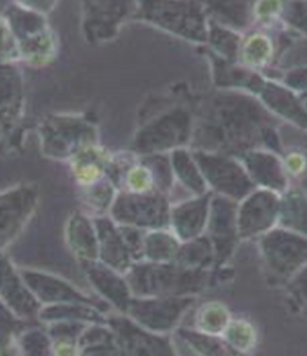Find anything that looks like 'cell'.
Here are the masks:
<instances>
[{
    "instance_id": "1",
    "label": "cell",
    "mask_w": 307,
    "mask_h": 356,
    "mask_svg": "<svg viewBox=\"0 0 307 356\" xmlns=\"http://www.w3.org/2000/svg\"><path fill=\"white\" fill-rule=\"evenodd\" d=\"M276 120L253 95L217 89L197 106L189 148L240 158L250 149L263 148Z\"/></svg>"
},
{
    "instance_id": "2",
    "label": "cell",
    "mask_w": 307,
    "mask_h": 356,
    "mask_svg": "<svg viewBox=\"0 0 307 356\" xmlns=\"http://www.w3.org/2000/svg\"><path fill=\"white\" fill-rule=\"evenodd\" d=\"M134 298H197L212 282V271L173 263L136 261L127 271Z\"/></svg>"
},
{
    "instance_id": "3",
    "label": "cell",
    "mask_w": 307,
    "mask_h": 356,
    "mask_svg": "<svg viewBox=\"0 0 307 356\" xmlns=\"http://www.w3.org/2000/svg\"><path fill=\"white\" fill-rule=\"evenodd\" d=\"M135 20L205 47L209 17L203 0H136Z\"/></svg>"
},
{
    "instance_id": "4",
    "label": "cell",
    "mask_w": 307,
    "mask_h": 356,
    "mask_svg": "<svg viewBox=\"0 0 307 356\" xmlns=\"http://www.w3.org/2000/svg\"><path fill=\"white\" fill-rule=\"evenodd\" d=\"M192 131L194 112L186 106H173L141 123L130 141L128 152L135 156H148L189 148Z\"/></svg>"
},
{
    "instance_id": "5",
    "label": "cell",
    "mask_w": 307,
    "mask_h": 356,
    "mask_svg": "<svg viewBox=\"0 0 307 356\" xmlns=\"http://www.w3.org/2000/svg\"><path fill=\"white\" fill-rule=\"evenodd\" d=\"M38 136L41 153L58 161H70L81 149L100 143L97 127L81 115H48Z\"/></svg>"
},
{
    "instance_id": "6",
    "label": "cell",
    "mask_w": 307,
    "mask_h": 356,
    "mask_svg": "<svg viewBox=\"0 0 307 356\" xmlns=\"http://www.w3.org/2000/svg\"><path fill=\"white\" fill-rule=\"evenodd\" d=\"M256 241L265 271L276 284L286 286L307 266V238L290 228L278 225Z\"/></svg>"
},
{
    "instance_id": "7",
    "label": "cell",
    "mask_w": 307,
    "mask_h": 356,
    "mask_svg": "<svg viewBox=\"0 0 307 356\" xmlns=\"http://www.w3.org/2000/svg\"><path fill=\"white\" fill-rule=\"evenodd\" d=\"M171 200L168 194L151 191L145 194L118 191L109 216L118 225L135 227L141 230H159L169 228Z\"/></svg>"
},
{
    "instance_id": "8",
    "label": "cell",
    "mask_w": 307,
    "mask_h": 356,
    "mask_svg": "<svg viewBox=\"0 0 307 356\" xmlns=\"http://www.w3.org/2000/svg\"><path fill=\"white\" fill-rule=\"evenodd\" d=\"M81 31L89 44L116 40L127 22L135 20L136 0H79Z\"/></svg>"
},
{
    "instance_id": "9",
    "label": "cell",
    "mask_w": 307,
    "mask_h": 356,
    "mask_svg": "<svg viewBox=\"0 0 307 356\" xmlns=\"http://www.w3.org/2000/svg\"><path fill=\"white\" fill-rule=\"evenodd\" d=\"M192 153L212 194L240 202L256 189L244 163L237 156L199 149H192Z\"/></svg>"
},
{
    "instance_id": "10",
    "label": "cell",
    "mask_w": 307,
    "mask_h": 356,
    "mask_svg": "<svg viewBox=\"0 0 307 356\" xmlns=\"http://www.w3.org/2000/svg\"><path fill=\"white\" fill-rule=\"evenodd\" d=\"M194 304L196 298H134L125 316L146 330L169 335Z\"/></svg>"
},
{
    "instance_id": "11",
    "label": "cell",
    "mask_w": 307,
    "mask_h": 356,
    "mask_svg": "<svg viewBox=\"0 0 307 356\" xmlns=\"http://www.w3.org/2000/svg\"><path fill=\"white\" fill-rule=\"evenodd\" d=\"M281 216V194L268 189H258L238 202L237 225L238 235L244 240H258L279 225Z\"/></svg>"
},
{
    "instance_id": "12",
    "label": "cell",
    "mask_w": 307,
    "mask_h": 356,
    "mask_svg": "<svg viewBox=\"0 0 307 356\" xmlns=\"http://www.w3.org/2000/svg\"><path fill=\"white\" fill-rule=\"evenodd\" d=\"M40 202L35 184H20L0 193V251H3L33 217Z\"/></svg>"
},
{
    "instance_id": "13",
    "label": "cell",
    "mask_w": 307,
    "mask_h": 356,
    "mask_svg": "<svg viewBox=\"0 0 307 356\" xmlns=\"http://www.w3.org/2000/svg\"><path fill=\"white\" fill-rule=\"evenodd\" d=\"M107 323L116 332L120 356H180L171 337L146 330L123 314L107 316Z\"/></svg>"
},
{
    "instance_id": "14",
    "label": "cell",
    "mask_w": 307,
    "mask_h": 356,
    "mask_svg": "<svg viewBox=\"0 0 307 356\" xmlns=\"http://www.w3.org/2000/svg\"><path fill=\"white\" fill-rule=\"evenodd\" d=\"M237 211L238 202H235V200L222 197V195H212L205 235L209 236V240L214 245V269L228 266V261L233 258L242 241L240 235H238Z\"/></svg>"
},
{
    "instance_id": "15",
    "label": "cell",
    "mask_w": 307,
    "mask_h": 356,
    "mask_svg": "<svg viewBox=\"0 0 307 356\" xmlns=\"http://www.w3.org/2000/svg\"><path fill=\"white\" fill-rule=\"evenodd\" d=\"M0 300L26 322L38 321L43 307L26 286L20 268L12 263L6 251H0Z\"/></svg>"
},
{
    "instance_id": "16",
    "label": "cell",
    "mask_w": 307,
    "mask_h": 356,
    "mask_svg": "<svg viewBox=\"0 0 307 356\" xmlns=\"http://www.w3.org/2000/svg\"><path fill=\"white\" fill-rule=\"evenodd\" d=\"M22 276L33 292V296L38 299L41 305H53V304H66V302H86L100 307L104 302H99L93 296L86 294L79 287H76L71 282H68L63 277L54 276L52 273L38 271V269L20 268ZM102 309V307H100ZM104 310V309H102Z\"/></svg>"
},
{
    "instance_id": "17",
    "label": "cell",
    "mask_w": 307,
    "mask_h": 356,
    "mask_svg": "<svg viewBox=\"0 0 307 356\" xmlns=\"http://www.w3.org/2000/svg\"><path fill=\"white\" fill-rule=\"evenodd\" d=\"M84 275L87 276V281L99 299L116 310L117 314H123L125 316L128 305H130L134 294H132L130 286L125 275L116 271V269L105 266L104 263L97 261H87L81 263Z\"/></svg>"
},
{
    "instance_id": "18",
    "label": "cell",
    "mask_w": 307,
    "mask_h": 356,
    "mask_svg": "<svg viewBox=\"0 0 307 356\" xmlns=\"http://www.w3.org/2000/svg\"><path fill=\"white\" fill-rule=\"evenodd\" d=\"M238 159L244 163L250 179L258 189L284 194L291 187V177L284 170L281 154L265 148H255L244 153Z\"/></svg>"
},
{
    "instance_id": "19",
    "label": "cell",
    "mask_w": 307,
    "mask_h": 356,
    "mask_svg": "<svg viewBox=\"0 0 307 356\" xmlns=\"http://www.w3.org/2000/svg\"><path fill=\"white\" fill-rule=\"evenodd\" d=\"M212 195V193L191 195L189 199L171 205L169 230L181 241H189L205 235Z\"/></svg>"
},
{
    "instance_id": "20",
    "label": "cell",
    "mask_w": 307,
    "mask_h": 356,
    "mask_svg": "<svg viewBox=\"0 0 307 356\" xmlns=\"http://www.w3.org/2000/svg\"><path fill=\"white\" fill-rule=\"evenodd\" d=\"M94 222L99 238V261L122 275H127L128 269L134 266L135 259L118 223L113 222L111 216L95 217Z\"/></svg>"
},
{
    "instance_id": "21",
    "label": "cell",
    "mask_w": 307,
    "mask_h": 356,
    "mask_svg": "<svg viewBox=\"0 0 307 356\" xmlns=\"http://www.w3.org/2000/svg\"><path fill=\"white\" fill-rule=\"evenodd\" d=\"M64 238L79 263L99 259V238L94 217L87 216L86 212L71 213L64 227Z\"/></svg>"
},
{
    "instance_id": "22",
    "label": "cell",
    "mask_w": 307,
    "mask_h": 356,
    "mask_svg": "<svg viewBox=\"0 0 307 356\" xmlns=\"http://www.w3.org/2000/svg\"><path fill=\"white\" fill-rule=\"evenodd\" d=\"M111 159L112 153L107 152L100 143L81 149L70 159L71 172L76 184L79 187H87L105 179Z\"/></svg>"
},
{
    "instance_id": "23",
    "label": "cell",
    "mask_w": 307,
    "mask_h": 356,
    "mask_svg": "<svg viewBox=\"0 0 307 356\" xmlns=\"http://www.w3.org/2000/svg\"><path fill=\"white\" fill-rule=\"evenodd\" d=\"M255 2L256 0H203L210 20L244 35L253 26Z\"/></svg>"
},
{
    "instance_id": "24",
    "label": "cell",
    "mask_w": 307,
    "mask_h": 356,
    "mask_svg": "<svg viewBox=\"0 0 307 356\" xmlns=\"http://www.w3.org/2000/svg\"><path fill=\"white\" fill-rule=\"evenodd\" d=\"M38 321L45 325L53 322H82V323H105L107 314L97 305L86 302H66L43 305L38 314Z\"/></svg>"
},
{
    "instance_id": "25",
    "label": "cell",
    "mask_w": 307,
    "mask_h": 356,
    "mask_svg": "<svg viewBox=\"0 0 307 356\" xmlns=\"http://www.w3.org/2000/svg\"><path fill=\"white\" fill-rule=\"evenodd\" d=\"M274 56H276V47L271 36L263 30H253L244 35L237 63L250 70L263 71L271 65Z\"/></svg>"
},
{
    "instance_id": "26",
    "label": "cell",
    "mask_w": 307,
    "mask_h": 356,
    "mask_svg": "<svg viewBox=\"0 0 307 356\" xmlns=\"http://www.w3.org/2000/svg\"><path fill=\"white\" fill-rule=\"evenodd\" d=\"M176 337L197 356H246L237 351L223 335H212L196 330L194 327L180 325Z\"/></svg>"
},
{
    "instance_id": "27",
    "label": "cell",
    "mask_w": 307,
    "mask_h": 356,
    "mask_svg": "<svg viewBox=\"0 0 307 356\" xmlns=\"http://www.w3.org/2000/svg\"><path fill=\"white\" fill-rule=\"evenodd\" d=\"M169 158H171L176 184H180L191 195H203L210 193L191 148L174 149V152L169 153Z\"/></svg>"
},
{
    "instance_id": "28",
    "label": "cell",
    "mask_w": 307,
    "mask_h": 356,
    "mask_svg": "<svg viewBox=\"0 0 307 356\" xmlns=\"http://www.w3.org/2000/svg\"><path fill=\"white\" fill-rule=\"evenodd\" d=\"M79 356H120L116 332L105 323H89L77 340Z\"/></svg>"
},
{
    "instance_id": "29",
    "label": "cell",
    "mask_w": 307,
    "mask_h": 356,
    "mask_svg": "<svg viewBox=\"0 0 307 356\" xmlns=\"http://www.w3.org/2000/svg\"><path fill=\"white\" fill-rule=\"evenodd\" d=\"M24 100V81L15 65H0V122L17 118Z\"/></svg>"
},
{
    "instance_id": "30",
    "label": "cell",
    "mask_w": 307,
    "mask_h": 356,
    "mask_svg": "<svg viewBox=\"0 0 307 356\" xmlns=\"http://www.w3.org/2000/svg\"><path fill=\"white\" fill-rule=\"evenodd\" d=\"M181 240L169 228L150 230L145 235L143 259L151 263H173L180 253Z\"/></svg>"
},
{
    "instance_id": "31",
    "label": "cell",
    "mask_w": 307,
    "mask_h": 356,
    "mask_svg": "<svg viewBox=\"0 0 307 356\" xmlns=\"http://www.w3.org/2000/svg\"><path fill=\"white\" fill-rule=\"evenodd\" d=\"M279 227L290 228L307 238V194L304 191L290 187L281 194Z\"/></svg>"
},
{
    "instance_id": "32",
    "label": "cell",
    "mask_w": 307,
    "mask_h": 356,
    "mask_svg": "<svg viewBox=\"0 0 307 356\" xmlns=\"http://www.w3.org/2000/svg\"><path fill=\"white\" fill-rule=\"evenodd\" d=\"M242 40H244V33L240 31L228 29L226 25L217 24V22L210 20L207 26V43L205 48L219 58L226 59V61L237 63L238 53H240Z\"/></svg>"
},
{
    "instance_id": "33",
    "label": "cell",
    "mask_w": 307,
    "mask_h": 356,
    "mask_svg": "<svg viewBox=\"0 0 307 356\" xmlns=\"http://www.w3.org/2000/svg\"><path fill=\"white\" fill-rule=\"evenodd\" d=\"M176 263L191 269L212 271L215 266V251L207 235L197 236L194 240L181 241Z\"/></svg>"
},
{
    "instance_id": "34",
    "label": "cell",
    "mask_w": 307,
    "mask_h": 356,
    "mask_svg": "<svg viewBox=\"0 0 307 356\" xmlns=\"http://www.w3.org/2000/svg\"><path fill=\"white\" fill-rule=\"evenodd\" d=\"M82 202H84L86 213L90 217H102L111 213V209L116 200L118 189L113 182L105 177V179L95 182L93 186L81 187Z\"/></svg>"
},
{
    "instance_id": "35",
    "label": "cell",
    "mask_w": 307,
    "mask_h": 356,
    "mask_svg": "<svg viewBox=\"0 0 307 356\" xmlns=\"http://www.w3.org/2000/svg\"><path fill=\"white\" fill-rule=\"evenodd\" d=\"M232 318L230 309L226 304L219 302V300H210V302H205L197 307L194 314V325L192 327L204 333L223 335Z\"/></svg>"
},
{
    "instance_id": "36",
    "label": "cell",
    "mask_w": 307,
    "mask_h": 356,
    "mask_svg": "<svg viewBox=\"0 0 307 356\" xmlns=\"http://www.w3.org/2000/svg\"><path fill=\"white\" fill-rule=\"evenodd\" d=\"M25 325L26 321L0 300V356H20L18 337L26 328Z\"/></svg>"
},
{
    "instance_id": "37",
    "label": "cell",
    "mask_w": 307,
    "mask_h": 356,
    "mask_svg": "<svg viewBox=\"0 0 307 356\" xmlns=\"http://www.w3.org/2000/svg\"><path fill=\"white\" fill-rule=\"evenodd\" d=\"M223 339L237 351L250 356L258 345V330L246 318H232L227 330L223 332Z\"/></svg>"
},
{
    "instance_id": "38",
    "label": "cell",
    "mask_w": 307,
    "mask_h": 356,
    "mask_svg": "<svg viewBox=\"0 0 307 356\" xmlns=\"http://www.w3.org/2000/svg\"><path fill=\"white\" fill-rule=\"evenodd\" d=\"M20 356H54V343L47 327L25 328L18 337Z\"/></svg>"
},
{
    "instance_id": "39",
    "label": "cell",
    "mask_w": 307,
    "mask_h": 356,
    "mask_svg": "<svg viewBox=\"0 0 307 356\" xmlns=\"http://www.w3.org/2000/svg\"><path fill=\"white\" fill-rule=\"evenodd\" d=\"M139 158L146 164V166H148L151 175H153L155 187H157L158 193L169 195V193L173 191V187L176 186L169 153L148 154V156H139Z\"/></svg>"
},
{
    "instance_id": "40",
    "label": "cell",
    "mask_w": 307,
    "mask_h": 356,
    "mask_svg": "<svg viewBox=\"0 0 307 356\" xmlns=\"http://www.w3.org/2000/svg\"><path fill=\"white\" fill-rule=\"evenodd\" d=\"M118 191H127V193L135 194H145L151 193V191H157L153 175H151L148 166L139 156L128 166V170L122 177L120 189Z\"/></svg>"
},
{
    "instance_id": "41",
    "label": "cell",
    "mask_w": 307,
    "mask_h": 356,
    "mask_svg": "<svg viewBox=\"0 0 307 356\" xmlns=\"http://www.w3.org/2000/svg\"><path fill=\"white\" fill-rule=\"evenodd\" d=\"M283 25L307 38V0H283Z\"/></svg>"
},
{
    "instance_id": "42",
    "label": "cell",
    "mask_w": 307,
    "mask_h": 356,
    "mask_svg": "<svg viewBox=\"0 0 307 356\" xmlns=\"http://www.w3.org/2000/svg\"><path fill=\"white\" fill-rule=\"evenodd\" d=\"M22 61L20 47L7 18L0 15V65H17Z\"/></svg>"
},
{
    "instance_id": "43",
    "label": "cell",
    "mask_w": 307,
    "mask_h": 356,
    "mask_svg": "<svg viewBox=\"0 0 307 356\" xmlns=\"http://www.w3.org/2000/svg\"><path fill=\"white\" fill-rule=\"evenodd\" d=\"M283 12V0H256L253 7V25H260L263 29L279 22Z\"/></svg>"
},
{
    "instance_id": "44",
    "label": "cell",
    "mask_w": 307,
    "mask_h": 356,
    "mask_svg": "<svg viewBox=\"0 0 307 356\" xmlns=\"http://www.w3.org/2000/svg\"><path fill=\"white\" fill-rule=\"evenodd\" d=\"M87 325H89V323L64 321V322L48 323V325L45 327H47V330L53 341H70V343H77L81 333L84 332V328Z\"/></svg>"
},
{
    "instance_id": "45",
    "label": "cell",
    "mask_w": 307,
    "mask_h": 356,
    "mask_svg": "<svg viewBox=\"0 0 307 356\" xmlns=\"http://www.w3.org/2000/svg\"><path fill=\"white\" fill-rule=\"evenodd\" d=\"M279 81L286 88L294 90L302 100H307V66H297L284 71Z\"/></svg>"
},
{
    "instance_id": "46",
    "label": "cell",
    "mask_w": 307,
    "mask_h": 356,
    "mask_svg": "<svg viewBox=\"0 0 307 356\" xmlns=\"http://www.w3.org/2000/svg\"><path fill=\"white\" fill-rule=\"evenodd\" d=\"M284 170L291 179H299L307 175V154L301 149H292V152L283 153Z\"/></svg>"
},
{
    "instance_id": "47",
    "label": "cell",
    "mask_w": 307,
    "mask_h": 356,
    "mask_svg": "<svg viewBox=\"0 0 307 356\" xmlns=\"http://www.w3.org/2000/svg\"><path fill=\"white\" fill-rule=\"evenodd\" d=\"M118 227H120L123 238H125L128 248L132 251V257H134L135 263L141 261V259H143V246H145L146 232L135 227H125V225H118Z\"/></svg>"
},
{
    "instance_id": "48",
    "label": "cell",
    "mask_w": 307,
    "mask_h": 356,
    "mask_svg": "<svg viewBox=\"0 0 307 356\" xmlns=\"http://www.w3.org/2000/svg\"><path fill=\"white\" fill-rule=\"evenodd\" d=\"M294 302L307 314V266L286 284Z\"/></svg>"
},
{
    "instance_id": "49",
    "label": "cell",
    "mask_w": 307,
    "mask_h": 356,
    "mask_svg": "<svg viewBox=\"0 0 307 356\" xmlns=\"http://www.w3.org/2000/svg\"><path fill=\"white\" fill-rule=\"evenodd\" d=\"M58 2L59 0H13V3H17V6L43 13V15L52 13L54 10V7L58 6Z\"/></svg>"
},
{
    "instance_id": "50",
    "label": "cell",
    "mask_w": 307,
    "mask_h": 356,
    "mask_svg": "<svg viewBox=\"0 0 307 356\" xmlns=\"http://www.w3.org/2000/svg\"><path fill=\"white\" fill-rule=\"evenodd\" d=\"M54 343V356H79L77 343L70 341H53Z\"/></svg>"
},
{
    "instance_id": "51",
    "label": "cell",
    "mask_w": 307,
    "mask_h": 356,
    "mask_svg": "<svg viewBox=\"0 0 307 356\" xmlns=\"http://www.w3.org/2000/svg\"><path fill=\"white\" fill-rule=\"evenodd\" d=\"M0 138H2V122H0Z\"/></svg>"
},
{
    "instance_id": "52",
    "label": "cell",
    "mask_w": 307,
    "mask_h": 356,
    "mask_svg": "<svg viewBox=\"0 0 307 356\" xmlns=\"http://www.w3.org/2000/svg\"><path fill=\"white\" fill-rule=\"evenodd\" d=\"M302 102H304V104H306V106H307V100H302Z\"/></svg>"
}]
</instances>
